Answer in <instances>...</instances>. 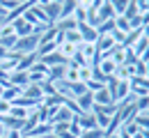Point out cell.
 I'll use <instances>...</instances> for the list:
<instances>
[{"instance_id":"19","label":"cell","mask_w":149,"mask_h":138,"mask_svg":"<svg viewBox=\"0 0 149 138\" xmlns=\"http://www.w3.org/2000/svg\"><path fill=\"white\" fill-rule=\"evenodd\" d=\"M16 41H19L16 35H5V37H0V48H5V51H14Z\"/></svg>"},{"instance_id":"7","label":"cell","mask_w":149,"mask_h":138,"mask_svg":"<svg viewBox=\"0 0 149 138\" xmlns=\"http://www.w3.org/2000/svg\"><path fill=\"white\" fill-rule=\"evenodd\" d=\"M44 12H46V16L51 21V25L60 21V12H62V7H60V2L53 0V2H48V5H44Z\"/></svg>"},{"instance_id":"5","label":"cell","mask_w":149,"mask_h":138,"mask_svg":"<svg viewBox=\"0 0 149 138\" xmlns=\"http://www.w3.org/2000/svg\"><path fill=\"white\" fill-rule=\"evenodd\" d=\"M78 32H80L83 41H94V44H96V39H99L96 28H94V25H90V23H78Z\"/></svg>"},{"instance_id":"38","label":"cell","mask_w":149,"mask_h":138,"mask_svg":"<svg viewBox=\"0 0 149 138\" xmlns=\"http://www.w3.org/2000/svg\"><path fill=\"white\" fill-rule=\"evenodd\" d=\"M35 2H37V5H41V7H44V5H48V2H53V0H35Z\"/></svg>"},{"instance_id":"6","label":"cell","mask_w":149,"mask_h":138,"mask_svg":"<svg viewBox=\"0 0 149 138\" xmlns=\"http://www.w3.org/2000/svg\"><path fill=\"white\" fill-rule=\"evenodd\" d=\"M117 46V41L112 39V35H99V39H96V51L99 53H108Z\"/></svg>"},{"instance_id":"44","label":"cell","mask_w":149,"mask_h":138,"mask_svg":"<svg viewBox=\"0 0 149 138\" xmlns=\"http://www.w3.org/2000/svg\"><path fill=\"white\" fill-rule=\"evenodd\" d=\"M57 2H60V0H57Z\"/></svg>"},{"instance_id":"17","label":"cell","mask_w":149,"mask_h":138,"mask_svg":"<svg viewBox=\"0 0 149 138\" xmlns=\"http://www.w3.org/2000/svg\"><path fill=\"white\" fill-rule=\"evenodd\" d=\"M76 48H78V46H74V44H69V41H62V44L57 46V53H60L62 58L71 60V58H74V53H76Z\"/></svg>"},{"instance_id":"14","label":"cell","mask_w":149,"mask_h":138,"mask_svg":"<svg viewBox=\"0 0 149 138\" xmlns=\"http://www.w3.org/2000/svg\"><path fill=\"white\" fill-rule=\"evenodd\" d=\"M60 7H62L60 19H69V16L74 14V9L78 7V0H60Z\"/></svg>"},{"instance_id":"12","label":"cell","mask_w":149,"mask_h":138,"mask_svg":"<svg viewBox=\"0 0 149 138\" xmlns=\"http://www.w3.org/2000/svg\"><path fill=\"white\" fill-rule=\"evenodd\" d=\"M76 104H78V108H80V113H90L94 106V99H92V92H85V95H80V97H76Z\"/></svg>"},{"instance_id":"40","label":"cell","mask_w":149,"mask_h":138,"mask_svg":"<svg viewBox=\"0 0 149 138\" xmlns=\"http://www.w3.org/2000/svg\"><path fill=\"white\" fill-rule=\"evenodd\" d=\"M2 16H5V12H2V7H0V19H2Z\"/></svg>"},{"instance_id":"30","label":"cell","mask_w":149,"mask_h":138,"mask_svg":"<svg viewBox=\"0 0 149 138\" xmlns=\"http://www.w3.org/2000/svg\"><path fill=\"white\" fill-rule=\"evenodd\" d=\"M28 113H30L28 108H19V106H12V111H9V115L16 118V120H25V118H28Z\"/></svg>"},{"instance_id":"2","label":"cell","mask_w":149,"mask_h":138,"mask_svg":"<svg viewBox=\"0 0 149 138\" xmlns=\"http://www.w3.org/2000/svg\"><path fill=\"white\" fill-rule=\"evenodd\" d=\"M92 99H94V104H99V106H112V104H115V99H112L110 90H108L106 85H103L101 90L92 92Z\"/></svg>"},{"instance_id":"11","label":"cell","mask_w":149,"mask_h":138,"mask_svg":"<svg viewBox=\"0 0 149 138\" xmlns=\"http://www.w3.org/2000/svg\"><path fill=\"white\" fill-rule=\"evenodd\" d=\"M37 60H39L37 53H28V55H21L19 64H16V69H19V71H30V69H32V64H35Z\"/></svg>"},{"instance_id":"29","label":"cell","mask_w":149,"mask_h":138,"mask_svg":"<svg viewBox=\"0 0 149 138\" xmlns=\"http://www.w3.org/2000/svg\"><path fill=\"white\" fill-rule=\"evenodd\" d=\"M90 78H92V67H90V64H85V67H80V69H78V81H83V83H87Z\"/></svg>"},{"instance_id":"24","label":"cell","mask_w":149,"mask_h":138,"mask_svg":"<svg viewBox=\"0 0 149 138\" xmlns=\"http://www.w3.org/2000/svg\"><path fill=\"white\" fill-rule=\"evenodd\" d=\"M71 16L76 19V23H87V7H85V5H78Z\"/></svg>"},{"instance_id":"43","label":"cell","mask_w":149,"mask_h":138,"mask_svg":"<svg viewBox=\"0 0 149 138\" xmlns=\"http://www.w3.org/2000/svg\"><path fill=\"white\" fill-rule=\"evenodd\" d=\"M0 95H2V88H0Z\"/></svg>"},{"instance_id":"42","label":"cell","mask_w":149,"mask_h":138,"mask_svg":"<svg viewBox=\"0 0 149 138\" xmlns=\"http://www.w3.org/2000/svg\"><path fill=\"white\" fill-rule=\"evenodd\" d=\"M145 115H147V118H149V108H147V111H145Z\"/></svg>"},{"instance_id":"1","label":"cell","mask_w":149,"mask_h":138,"mask_svg":"<svg viewBox=\"0 0 149 138\" xmlns=\"http://www.w3.org/2000/svg\"><path fill=\"white\" fill-rule=\"evenodd\" d=\"M41 35H44V32H32V35H28V37H19L16 46H14V53H19V55L37 53V48H39V37H41Z\"/></svg>"},{"instance_id":"15","label":"cell","mask_w":149,"mask_h":138,"mask_svg":"<svg viewBox=\"0 0 149 138\" xmlns=\"http://www.w3.org/2000/svg\"><path fill=\"white\" fill-rule=\"evenodd\" d=\"M23 95V88H16V85H9V88H2V95L0 99H7V101H14L16 97Z\"/></svg>"},{"instance_id":"13","label":"cell","mask_w":149,"mask_h":138,"mask_svg":"<svg viewBox=\"0 0 149 138\" xmlns=\"http://www.w3.org/2000/svg\"><path fill=\"white\" fill-rule=\"evenodd\" d=\"M101 74H106V76H112L115 71H117V64L112 62L110 58H106V55H101V62H99V67H96Z\"/></svg>"},{"instance_id":"9","label":"cell","mask_w":149,"mask_h":138,"mask_svg":"<svg viewBox=\"0 0 149 138\" xmlns=\"http://www.w3.org/2000/svg\"><path fill=\"white\" fill-rule=\"evenodd\" d=\"M131 95V85L129 81H119L117 83V88H115V92H112V97H115V104H119V101H124V99Z\"/></svg>"},{"instance_id":"39","label":"cell","mask_w":149,"mask_h":138,"mask_svg":"<svg viewBox=\"0 0 149 138\" xmlns=\"http://www.w3.org/2000/svg\"><path fill=\"white\" fill-rule=\"evenodd\" d=\"M90 2H92V0H78V5H85V7H87Z\"/></svg>"},{"instance_id":"22","label":"cell","mask_w":149,"mask_h":138,"mask_svg":"<svg viewBox=\"0 0 149 138\" xmlns=\"http://www.w3.org/2000/svg\"><path fill=\"white\" fill-rule=\"evenodd\" d=\"M115 30H119L122 35H129V32H131L129 21L124 19V16H115Z\"/></svg>"},{"instance_id":"41","label":"cell","mask_w":149,"mask_h":138,"mask_svg":"<svg viewBox=\"0 0 149 138\" xmlns=\"http://www.w3.org/2000/svg\"><path fill=\"white\" fill-rule=\"evenodd\" d=\"M19 2H25V5H28V2H32V0H19Z\"/></svg>"},{"instance_id":"20","label":"cell","mask_w":149,"mask_h":138,"mask_svg":"<svg viewBox=\"0 0 149 138\" xmlns=\"http://www.w3.org/2000/svg\"><path fill=\"white\" fill-rule=\"evenodd\" d=\"M108 2H110V7H112V12H115V16H122V14H124V9L129 7L131 0H108Z\"/></svg>"},{"instance_id":"16","label":"cell","mask_w":149,"mask_h":138,"mask_svg":"<svg viewBox=\"0 0 149 138\" xmlns=\"http://www.w3.org/2000/svg\"><path fill=\"white\" fill-rule=\"evenodd\" d=\"M46 108H57V106H62L64 104V97L60 95V92H55V95H48V97H44V101H41Z\"/></svg>"},{"instance_id":"4","label":"cell","mask_w":149,"mask_h":138,"mask_svg":"<svg viewBox=\"0 0 149 138\" xmlns=\"http://www.w3.org/2000/svg\"><path fill=\"white\" fill-rule=\"evenodd\" d=\"M23 97L32 99L35 104H41V101H44V92H41V88H39L37 83H28V85L23 88Z\"/></svg>"},{"instance_id":"35","label":"cell","mask_w":149,"mask_h":138,"mask_svg":"<svg viewBox=\"0 0 149 138\" xmlns=\"http://www.w3.org/2000/svg\"><path fill=\"white\" fill-rule=\"evenodd\" d=\"M69 134H74L76 138L80 136V134H83V129H80V127H78V124H76L74 120H71V122H69Z\"/></svg>"},{"instance_id":"31","label":"cell","mask_w":149,"mask_h":138,"mask_svg":"<svg viewBox=\"0 0 149 138\" xmlns=\"http://www.w3.org/2000/svg\"><path fill=\"white\" fill-rule=\"evenodd\" d=\"M48 69H51V67H46L41 60H37V62L32 64V69H30V71H35V74H41V76H48Z\"/></svg>"},{"instance_id":"10","label":"cell","mask_w":149,"mask_h":138,"mask_svg":"<svg viewBox=\"0 0 149 138\" xmlns=\"http://www.w3.org/2000/svg\"><path fill=\"white\" fill-rule=\"evenodd\" d=\"M41 62L46 64V67H55V64H69V60L67 58H62L57 51H53V53H46V55H41Z\"/></svg>"},{"instance_id":"8","label":"cell","mask_w":149,"mask_h":138,"mask_svg":"<svg viewBox=\"0 0 149 138\" xmlns=\"http://www.w3.org/2000/svg\"><path fill=\"white\" fill-rule=\"evenodd\" d=\"M9 83L16 85V88H25V85L30 83V76H28V71H19V69H14V71H9Z\"/></svg>"},{"instance_id":"27","label":"cell","mask_w":149,"mask_h":138,"mask_svg":"<svg viewBox=\"0 0 149 138\" xmlns=\"http://www.w3.org/2000/svg\"><path fill=\"white\" fill-rule=\"evenodd\" d=\"M135 108H138V113H145L149 108V95H145V97H135Z\"/></svg>"},{"instance_id":"26","label":"cell","mask_w":149,"mask_h":138,"mask_svg":"<svg viewBox=\"0 0 149 138\" xmlns=\"http://www.w3.org/2000/svg\"><path fill=\"white\" fill-rule=\"evenodd\" d=\"M138 14H140V9H138V5H135V0H131V2H129V7L124 9V14H122V16H124L126 21H131V19H135Z\"/></svg>"},{"instance_id":"23","label":"cell","mask_w":149,"mask_h":138,"mask_svg":"<svg viewBox=\"0 0 149 138\" xmlns=\"http://www.w3.org/2000/svg\"><path fill=\"white\" fill-rule=\"evenodd\" d=\"M147 48H149V39L145 37V35H140V39L133 44V53L140 58V53H142V51H147Z\"/></svg>"},{"instance_id":"36","label":"cell","mask_w":149,"mask_h":138,"mask_svg":"<svg viewBox=\"0 0 149 138\" xmlns=\"http://www.w3.org/2000/svg\"><path fill=\"white\" fill-rule=\"evenodd\" d=\"M5 138H23V136H21V131H7Z\"/></svg>"},{"instance_id":"3","label":"cell","mask_w":149,"mask_h":138,"mask_svg":"<svg viewBox=\"0 0 149 138\" xmlns=\"http://www.w3.org/2000/svg\"><path fill=\"white\" fill-rule=\"evenodd\" d=\"M12 28H14V35H16V37H28V35H32V30H35L23 16L16 19V21H12Z\"/></svg>"},{"instance_id":"21","label":"cell","mask_w":149,"mask_h":138,"mask_svg":"<svg viewBox=\"0 0 149 138\" xmlns=\"http://www.w3.org/2000/svg\"><path fill=\"white\" fill-rule=\"evenodd\" d=\"M64 41H69V44H74V46H80V44H83V37H80L78 28H76V30H69V32H64Z\"/></svg>"},{"instance_id":"32","label":"cell","mask_w":149,"mask_h":138,"mask_svg":"<svg viewBox=\"0 0 149 138\" xmlns=\"http://www.w3.org/2000/svg\"><path fill=\"white\" fill-rule=\"evenodd\" d=\"M78 138H106L103 129H90V131H83Z\"/></svg>"},{"instance_id":"33","label":"cell","mask_w":149,"mask_h":138,"mask_svg":"<svg viewBox=\"0 0 149 138\" xmlns=\"http://www.w3.org/2000/svg\"><path fill=\"white\" fill-rule=\"evenodd\" d=\"M133 122L138 124V129H149V118H147V115H145V113H138Z\"/></svg>"},{"instance_id":"28","label":"cell","mask_w":149,"mask_h":138,"mask_svg":"<svg viewBox=\"0 0 149 138\" xmlns=\"http://www.w3.org/2000/svg\"><path fill=\"white\" fill-rule=\"evenodd\" d=\"M19 5H21L19 0H0V7H2V12H5V14L14 12V9L19 7Z\"/></svg>"},{"instance_id":"25","label":"cell","mask_w":149,"mask_h":138,"mask_svg":"<svg viewBox=\"0 0 149 138\" xmlns=\"http://www.w3.org/2000/svg\"><path fill=\"white\" fill-rule=\"evenodd\" d=\"M112 30H115V19L103 21V23H99V25H96V32H99V35H110Z\"/></svg>"},{"instance_id":"37","label":"cell","mask_w":149,"mask_h":138,"mask_svg":"<svg viewBox=\"0 0 149 138\" xmlns=\"http://www.w3.org/2000/svg\"><path fill=\"white\" fill-rule=\"evenodd\" d=\"M142 35H145V37H147V39H149V23H147V25H145V28H142Z\"/></svg>"},{"instance_id":"18","label":"cell","mask_w":149,"mask_h":138,"mask_svg":"<svg viewBox=\"0 0 149 138\" xmlns=\"http://www.w3.org/2000/svg\"><path fill=\"white\" fill-rule=\"evenodd\" d=\"M115 76L119 81H129L131 76H133V64H119L117 71H115Z\"/></svg>"},{"instance_id":"34","label":"cell","mask_w":149,"mask_h":138,"mask_svg":"<svg viewBox=\"0 0 149 138\" xmlns=\"http://www.w3.org/2000/svg\"><path fill=\"white\" fill-rule=\"evenodd\" d=\"M9 111H12V101H7V99H0V118L9 115Z\"/></svg>"},{"instance_id":"45","label":"cell","mask_w":149,"mask_h":138,"mask_svg":"<svg viewBox=\"0 0 149 138\" xmlns=\"http://www.w3.org/2000/svg\"><path fill=\"white\" fill-rule=\"evenodd\" d=\"M147 64H149V62H147Z\"/></svg>"}]
</instances>
